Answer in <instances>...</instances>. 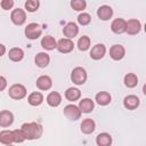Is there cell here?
Masks as SVG:
<instances>
[{"instance_id": "6da1fadb", "label": "cell", "mask_w": 146, "mask_h": 146, "mask_svg": "<svg viewBox=\"0 0 146 146\" xmlns=\"http://www.w3.org/2000/svg\"><path fill=\"white\" fill-rule=\"evenodd\" d=\"M21 129L23 130L25 138L27 140H33V139H38L41 137L42 135V125L36 123V122H29V123H24Z\"/></svg>"}, {"instance_id": "7a4b0ae2", "label": "cell", "mask_w": 146, "mask_h": 146, "mask_svg": "<svg viewBox=\"0 0 146 146\" xmlns=\"http://www.w3.org/2000/svg\"><path fill=\"white\" fill-rule=\"evenodd\" d=\"M71 80L73 83L78 84V86H81L86 81H87V72L83 67H74L72 73H71Z\"/></svg>"}, {"instance_id": "3957f363", "label": "cell", "mask_w": 146, "mask_h": 146, "mask_svg": "<svg viewBox=\"0 0 146 146\" xmlns=\"http://www.w3.org/2000/svg\"><path fill=\"white\" fill-rule=\"evenodd\" d=\"M42 33V29L39 24L36 23H30L25 27V35L30 40H35L38 39Z\"/></svg>"}, {"instance_id": "277c9868", "label": "cell", "mask_w": 146, "mask_h": 146, "mask_svg": "<svg viewBox=\"0 0 146 146\" xmlns=\"http://www.w3.org/2000/svg\"><path fill=\"white\" fill-rule=\"evenodd\" d=\"M9 96L13 98V99H23L25 96H26V88L23 86V84H19V83H15L13 84L10 88H9V91H8Z\"/></svg>"}, {"instance_id": "5b68a950", "label": "cell", "mask_w": 146, "mask_h": 146, "mask_svg": "<svg viewBox=\"0 0 146 146\" xmlns=\"http://www.w3.org/2000/svg\"><path fill=\"white\" fill-rule=\"evenodd\" d=\"M81 110L79 106L76 105H73V104H70V105H66L64 107V115L71 120V121H76L78 119H80L81 116Z\"/></svg>"}, {"instance_id": "8992f818", "label": "cell", "mask_w": 146, "mask_h": 146, "mask_svg": "<svg viewBox=\"0 0 146 146\" xmlns=\"http://www.w3.org/2000/svg\"><path fill=\"white\" fill-rule=\"evenodd\" d=\"M10 19L15 25H23L25 23V21H26V14L21 8L14 9L11 11V14H10Z\"/></svg>"}, {"instance_id": "52a82bcc", "label": "cell", "mask_w": 146, "mask_h": 146, "mask_svg": "<svg viewBox=\"0 0 146 146\" xmlns=\"http://www.w3.org/2000/svg\"><path fill=\"white\" fill-rule=\"evenodd\" d=\"M74 48V43L73 41L70 39V38H64V39H60L58 42H57V50L62 54H67V52H71Z\"/></svg>"}, {"instance_id": "ba28073f", "label": "cell", "mask_w": 146, "mask_h": 146, "mask_svg": "<svg viewBox=\"0 0 146 146\" xmlns=\"http://www.w3.org/2000/svg\"><path fill=\"white\" fill-rule=\"evenodd\" d=\"M125 55V49L121 44H113L110 49V56L114 60H121Z\"/></svg>"}, {"instance_id": "9c48e42d", "label": "cell", "mask_w": 146, "mask_h": 146, "mask_svg": "<svg viewBox=\"0 0 146 146\" xmlns=\"http://www.w3.org/2000/svg\"><path fill=\"white\" fill-rule=\"evenodd\" d=\"M106 54V47L103 43H98L96 46H94L90 50V57L95 60H99L102 59Z\"/></svg>"}, {"instance_id": "30bf717a", "label": "cell", "mask_w": 146, "mask_h": 146, "mask_svg": "<svg viewBox=\"0 0 146 146\" xmlns=\"http://www.w3.org/2000/svg\"><path fill=\"white\" fill-rule=\"evenodd\" d=\"M141 29V24L138 19L136 18H131L129 21H127V29H125V32L130 35H135L137 33H139Z\"/></svg>"}, {"instance_id": "8fae6325", "label": "cell", "mask_w": 146, "mask_h": 146, "mask_svg": "<svg viewBox=\"0 0 146 146\" xmlns=\"http://www.w3.org/2000/svg\"><path fill=\"white\" fill-rule=\"evenodd\" d=\"M125 29H127V21H124L123 18H116L111 24V30L115 34H121L125 32Z\"/></svg>"}, {"instance_id": "7c38bea8", "label": "cell", "mask_w": 146, "mask_h": 146, "mask_svg": "<svg viewBox=\"0 0 146 146\" xmlns=\"http://www.w3.org/2000/svg\"><path fill=\"white\" fill-rule=\"evenodd\" d=\"M139 104H140V100H139V98H138L137 96H135V95H129V96L124 97V99H123V105H124V107H125L127 110H130V111L136 110V108L139 106Z\"/></svg>"}, {"instance_id": "4fadbf2b", "label": "cell", "mask_w": 146, "mask_h": 146, "mask_svg": "<svg viewBox=\"0 0 146 146\" xmlns=\"http://www.w3.org/2000/svg\"><path fill=\"white\" fill-rule=\"evenodd\" d=\"M63 33H64V35H65L66 38L73 39L74 36L78 35V33H79V27H78V25H76L75 23L70 22V23H67V24L64 26Z\"/></svg>"}, {"instance_id": "5bb4252c", "label": "cell", "mask_w": 146, "mask_h": 146, "mask_svg": "<svg viewBox=\"0 0 146 146\" xmlns=\"http://www.w3.org/2000/svg\"><path fill=\"white\" fill-rule=\"evenodd\" d=\"M13 122H14V115L11 112L5 110L0 112V127L2 128L9 127L13 124Z\"/></svg>"}, {"instance_id": "9a60e30c", "label": "cell", "mask_w": 146, "mask_h": 146, "mask_svg": "<svg viewBox=\"0 0 146 146\" xmlns=\"http://www.w3.org/2000/svg\"><path fill=\"white\" fill-rule=\"evenodd\" d=\"M97 16L98 18H100L102 21H108L112 16H113V9L107 6V5H104V6H100L98 9H97Z\"/></svg>"}, {"instance_id": "2e32d148", "label": "cell", "mask_w": 146, "mask_h": 146, "mask_svg": "<svg viewBox=\"0 0 146 146\" xmlns=\"http://www.w3.org/2000/svg\"><path fill=\"white\" fill-rule=\"evenodd\" d=\"M36 87L40 89V90H48L51 88L52 86V81H51V78L48 76V75H41L36 79Z\"/></svg>"}, {"instance_id": "e0dca14e", "label": "cell", "mask_w": 146, "mask_h": 146, "mask_svg": "<svg viewBox=\"0 0 146 146\" xmlns=\"http://www.w3.org/2000/svg\"><path fill=\"white\" fill-rule=\"evenodd\" d=\"M0 143L3 145H10L15 143V135L14 131L10 130H2L0 132Z\"/></svg>"}, {"instance_id": "ac0fdd59", "label": "cell", "mask_w": 146, "mask_h": 146, "mask_svg": "<svg viewBox=\"0 0 146 146\" xmlns=\"http://www.w3.org/2000/svg\"><path fill=\"white\" fill-rule=\"evenodd\" d=\"M96 129V123L94 120L91 119H84L81 123V131L86 135H89V133H92Z\"/></svg>"}, {"instance_id": "d6986e66", "label": "cell", "mask_w": 146, "mask_h": 146, "mask_svg": "<svg viewBox=\"0 0 146 146\" xmlns=\"http://www.w3.org/2000/svg\"><path fill=\"white\" fill-rule=\"evenodd\" d=\"M34 62H35V65H36V66L43 68V67L48 66V64H49V62H50V57H49V55L46 54V52H39V54L35 56Z\"/></svg>"}, {"instance_id": "ffe728a7", "label": "cell", "mask_w": 146, "mask_h": 146, "mask_svg": "<svg viewBox=\"0 0 146 146\" xmlns=\"http://www.w3.org/2000/svg\"><path fill=\"white\" fill-rule=\"evenodd\" d=\"M41 46L46 50H52V49L57 48V41L51 35H46L41 40Z\"/></svg>"}, {"instance_id": "44dd1931", "label": "cell", "mask_w": 146, "mask_h": 146, "mask_svg": "<svg viewBox=\"0 0 146 146\" xmlns=\"http://www.w3.org/2000/svg\"><path fill=\"white\" fill-rule=\"evenodd\" d=\"M79 107L82 113H90L95 107V103L90 98H83L79 103Z\"/></svg>"}, {"instance_id": "7402d4cb", "label": "cell", "mask_w": 146, "mask_h": 146, "mask_svg": "<svg viewBox=\"0 0 146 146\" xmlns=\"http://www.w3.org/2000/svg\"><path fill=\"white\" fill-rule=\"evenodd\" d=\"M95 99H96L97 104H99V105H102V106H105V105H108V104L111 103L112 97H111V95H110L107 91H99V92L96 95Z\"/></svg>"}, {"instance_id": "603a6c76", "label": "cell", "mask_w": 146, "mask_h": 146, "mask_svg": "<svg viewBox=\"0 0 146 146\" xmlns=\"http://www.w3.org/2000/svg\"><path fill=\"white\" fill-rule=\"evenodd\" d=\"M47 103H48L49 106H52V107L58 106L62 103V96H60V94L57 92V91H51L47 96Z\"/></svg>"}, {"instance_id": "cb8c5ba5", "label": "cell", "mask_w": 146, "mask_h": 146, "mask_svg": "<svg viewBox=\"0 0 146 146\" xmlns=\"http://www.w3.org/2000/svg\"><path fill=\"white\" fill-rule=\"evenodd\" d=\"M27 102L32 106H39L43 102V95L41 92H39V91H34V92H32V94L29 95Z\"/></svg>"}, {"instance_id": "d4e9b609", "label": "cell", "mask_w": 146, "mask_h": 146, "mask_svg": "<svg viewBox=\"0 0 146 146\" xmlns=\"http://www.w3.org/2000/svg\"><path fill=\"white\" fill-rule=\"evenodd\" d=\"M96 144L98 146H110L112 144V137L107 132H102L96 137Z\"/></svg>"}, {"instance_id": "484cf974", "label": "cell", "mask_w": 146, "mask_h": 146, "mask_svg": "<svg viewBox=\"0 0 146 146\" xmlns=\"http://www.w3.org/2000/svg\"><path fill=\"white\" fill-rule=\"evenodd\" d=\"M81 96V92L78 88H74V87H71L68 88L66 91H65V98L70 102H75L80 98Z\"/></svg>"}, {"instance_id": "4316f807", "label": "cell", "mask_w": 146, "mask_h": 146, "mask_svg": "<svg viewBox=\"0 0 146 146\" xmlns=\"http://www.w3.org/2000/svg\"><path fill=\"white\" fill-rule=\"evenodd\" d=\"M8 56H9V58H10L13 62H19V60H22L23 57H24V51H23L21 48L15 47V48H11V49L9 50Z\"/></svg>"}, {"instance_id": "83f0119b", "label": "cell", "mask_w": 146, "mask_h": 146, "mask_svg": "<svg viewBox=\"0 0 146 146\" xmlns=\"http://www.w3.org/2000/svg\"><path fill=\"white\" fill-rule=\"evenodd\" d=\"M124 84L128 88H135L138 84V78L135 73H128L124 75Z\"/></svg>"}, {"instance_id": "f1b7e54d", "label": "cell", "mask_w": 146, "mask_h": 146, "mask_svg": "<svg viewBox=\"0 0 146 146\" xmlns=\"http://www.w3.org/2000/svg\"><path fill=\"white\" fill-rule=\"evenodd\" d=\"M78 48L81 51H86L90 48V39L87 35H82L79 40H78Z\"/></svg>"}, {"instance_id": "f546056e", "label": "cell", "mask_w": 146, "mask_h": 146, "mask_svg": "<svg viewBox=\"0 0 146 146\" xmlns=\"http://www.w3.org/2000/svg\"><path fill=\"white\" fill-rule=\"evenodd\" d=\"M71 7L76 11H82V10L86 9L87 2H86V0H72L71 1Z\"/></svg>"}, {"instance_id": "4dcf8cb0", "label": "cell", "mask_w": 146, "mask_h": 146, "mask_svg": "<svg viewBox=\"0 0 146 146\" xmlns=\"http://www.w3.org/2000/svg\"><path fill=\"white\" fill-rule=\"evenodd\" d=\"M39 6H40L39 0H27L25 2V9L27 11H30V13L36 11L39 9Z\"/></svg>"}, {"instance_id": "1f68e13d", "label": "cell", "mask_w": 146, "mask_h": 146, "mask_svg": "<svg viewBox=\"0 0 146 146\" xmlns=\"http://www.w3.org/2000/svg\"><path fill=\"white\" fill-rule=\"evenodd\" d=\"M78 22H79V24L80 25H88L90 22H91V17H90V15L89 14H87V13H82V14H80L79 16H78Z\"/></svg>"}, {"instance_id": "d6a6232c", "label": "cell", "mask_w": 146, "mask_h": 146, "mask_svg": "<svg viewBox=\"0 0 146 146\" xmlns=\"http://www.w3.org/2000/svg\"><path fill=\"white\" fill-rule=\"evenodd\" d=\"M14 135H15V143L21 144V143H23V141L26 139V138H25V135H24V132H23L22 129H15V130H14Z\"/></svg>"}, {"instance_id": "836d02e7", "label": "cell", "mask_w": 146, "mask_h": 146, "mask_svg": "<svg viewBox=\"0 0 146 146\" xmlns=\"http://www.w3.org/2000/svg\"><path fill=\"white\" fill-rule=\"evenodd\" d=\"M0 5L3 10H9L14 7V0H1Z\"/></svg>"}, {"instance_id": "e575fe53", "label": "cell", "mask_w": 146, "mask_h": 146, "mask_svg": "<svg viewBox=\"0 0 146 146\" xmlns=\"http://www.w3.org/2000/svg\"><path fill=\"white\" fill-rule=\"evenodd\" d=\"M0 83H1V86H0V90H5V88H6V86H7V81H6V79H5V76H0Z\"/></svg>"}, {"instance_id": "d590c367", "label": "cell", "mask_w": 146, "mask_h": 146, "mask_svg": "<svg viewBox=\"0 0 146 146\" xmlns=\"http://www.w3.org/2000/svg\"><path fill=\"white\" fill-rule=\"evenodd\" d=\"M0 47H1V56H2V55H5V46L0 44Z\"/></svg>"}, {"instance_id": "8d00e7d4", "label": "cell", "mask_w": 146, "mask_h": 146, "mask_svg": "<svg viewBox=\"0 0 146 146\" xmlns=\"http://www.w3.org/2000/svg\"><path fill=\"white\" fill-rule=\"evenodd\" d=\"M143 92H144V95L146 96V83H145L144 87H143Z\"/></svg>"}, {"instance_id": "74e56055", "label": "cell", "mask_w": 146, "mask_h": 146, "mask_svg": "<svg viewBox=\"0 0 146 146\" xmlns=\"http://www.w3.org/2000/svg\"><path fill=\"white\" fill-rule=\"evenodd\" d=\"M144 30H145V32H146V23H145V26H144Z\"/></svg>"}]
</instances>
